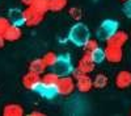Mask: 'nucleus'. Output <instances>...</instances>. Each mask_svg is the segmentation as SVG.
<instances>
[{
    "label": "nucleus",
    "instance_id": "nucleus-9",
    "mask_svg": "<svg viewBox=\"0 0 131 116\" xmlns=\"http://www.w3.org/2000/svg\"><path fill=\"white\" fill-rule=\"evenodd\" d=\"M78 67L80 71H83L84 74H91L96 69V62L93 61L91 53H84V54L81 56V58L79 59L78 62Z\"/></svg>",
    "mask_w": 131,
    "mask_h": 116
},
{
    "label": "nucleus",
    "instance_id": "nucleus-23",
    "mask_svg": "<svg viewBox=\"0 0 131 116\" xmlns=\"http://www.w3.org/2000/svg\"><path fill=\"white\" fill-rule=\"evenodd\" d=\"M98 46H100V44H98L97 40L89 38V40L83 45V49H84V53H92V51H93L94 49H97Z\"/></svg>",
    "mask_w": 131,
    "mask_h": 116
},
{
    "label": "nucleus",
    "instance_id": "nucleus-3",
    "mask_svg": "<svg viewBox=\"0 0 131 116\" xmlns=\"http://www.w3.org/2000/svg\"><path fill=\"white\" fill-rule=\"evenodd\" d=\"M24 12V23L26 26H37L42 23L45 13H42L41 11H38L37 8H34L33 5L25 7V9H23Z\"/></svg>",
    "mask_w": 131,
    "mask_h": 116
},
{
    "label": "nucleus",
    "instance_id": "nucleus-8",
    "mask_svg": "<svg viewBox=\"0 0 131 116\" xmlns=\"http://www.w3.org/2000/svg\"><path fill=\"white\" fill-rule=\"evenodd\" d=\"M41 81H42L41 74H37V73H34V71H30V70H29L25 75L23 77V79H21V83H23L24 88L34 91V88L41 83Z\"/></svg>",
    "mask_w": 131,
    "mask_h": 116
},
{
    "label": "nucleus",
    "instance_id": "nucleus-28",
    "mask_svg": "<svg viewBox=\"0 0 131 116\" xmlns=\"http://www.w3.org/2000/svg\"><path fill=\"white\" fill-rule=\"evenodd\" d=\"M21 3H23L25 7H29V5H31L33 3H34V0H21Z\"/></svg>",
    "mask_w": 131,
    "mask_h": 116
},
{
    "label": "nucleus",
    "instance_id": "nucleus-26",
    "mask_svg": "<svg viewBox=\"0 0 131 116\" xmlns=\"http://www.w3.org/2000/svg\"><path fill=\"white\" fill-rule=\"evenodd\" d=\"M122 12L127 19H131V0L123 2V7H122Z\"/></svg>",
    "mask_w": 131,
    "mask_h": 116
},
{
    "label": "nucleus",
    "instance_id": "nucleus-13",
    "mask_svg": "<svg viewBox=\"0 0 131 116\" xmlns=\"http://www.w3.org/2000/svg\"><path fill=\"white\" fill-rule=\"evenodd\" d=\"M21 37H23V30H21L18 25H15V24H10V26L4 33V38L7 40V42H16Z\"/></svg>",
    "mask_w": 131,
    "mask_h": 116
},
{
    "label": "nucleus",
    "instance_id": "nucleus-5",
    "mask_svg": "<svg viewBox=\"0 0 131 116\" xmlns=\"http://www.w3.org/2000/svg\"><path fill=\"white\" fill-rule=\"evenodd\" d=\"M52 69L57 74H59L60 77L71 75L72 71L75 70L73 66H72V62H71V57L68 54H60L58 57V61L55 63V66H54Z\"/></svg>",
    "mask_w": 131,
    "mask_h": 116
},
{
    "label": "nucleus",
    "instance_id": "nucleus-11",
    "mask_svg": "<svg viewBox=\"0 0 131 116\" xmlns=\"http://www.w3.org/2000/svg\"><path fill=\"white\" fill-rule=\"evenodd\" d=\"M76 81V90H78L79 92H89L93 87V78H91V74H83V75H80Z\"/></svg>",
    "mask_w": 131,
    "mask_h": 116
},
{
    "label": "nucleus",
    "instance_id": "nucleus-18",
    "mask_svg": "<svg viewBox=\"0 0 131 116\" xmlns=\"http://www.w3.org/2000/svg\"><path fill=\"white\" fill-rule=\"evenodd\" d=\"M41 78H42V82H45L47 84H52V86H57L60 75L57 74L55 71H50V73H43L41 75Z\"/></svg>",
    "mask_w": 131,
    "mask_h": 116
},
{
    "label": "nucleus",
    "instance_id": "nucleus-25",
    "mask_svg": "<svg viewBox=\"0 0 131 116\" xmlns=\"http://www.w3.org/2000/svg\"><path fill=\"white\" fill-rule=\"evenodd\" d=\"M10 20L8 19V16H0V36H4V33L7 32V29L10 26Z\"/></svg>",
    "mask_w": 131,
    "mask_h": 116
},
{
    "label": "nucleus",
    "instance_id": "nucleus-14",
    "mask_svg": "<svg viewBox=\"0 0 131 116\" xmlns=\"http://www.w3.org/2000/svg\"><path fill=\"white\" fill-rule=\"evenodd\" d=\"M8 19L10 20V23L15 24V25H25L24 23V12L23 9H18V8H10L9 12H8Z\"/></svg>",
    "mask_w": 131,
    "mask_h": 116
},
{
    "label": "nucleus",
    "instance_id": "nucleus-20",
    "mask_svg": "<svg viewBox=\"0 0 131 116\" xmlns=\"http://www.w3.org/2000/svg\"><path fill=\"white\" fill-rule=\"evenodd\" d=\"M58 54L57 53H54V51H47V53H45V54L42 56V59H43V62L46 63V66L47 67H54L55 66V63H57V61H58Z\"/></svg>",
    "mask_w": 131,
    "mask_h": 116
},
{
    "label": "nucleus",
    "instance_id": "nucleus-2",
    "mask_svg": "<svg viewBox=\"0 0 131 116\" xmlns=\"http://www.w3.org/2000/svg\"><path fill=\"white\" fill-rule=\"evenodd\" d=\"M119 28V23L113 19H106L100 24L97 29V38L106 41L109 37H112Z\"/></svg>",
    "mask_w": 131,
    "mask_h": 116
},
{
    "label": "nucleus",
    "instance_id": "nucleus-21",
    "mask_svg": "<svg viewBox=\"0 0 131 116\" xmlns=\"http://www.w3.org/2000/svg\"><path fill=\"white\" fill-rule=\"evenodd\" d=\"M91 56H92L93 61L96 62V65H100V63H102L104 61H106L105 50H104V48H100V46H98L97 49H94V50L91 53Z\"/></svg>",
    "mask_w": 131,
    "mask_h": 116
},
{
    "label": "nucleus",
    "instance_id": "nucleus-15",
    "mask_svg": "<svg viewBox=\"0 0 131 116\" xmlns=\"http://www.w3.org/2000/svg\"><path fill=\"white\" fill-rule=\"evenodd\" d=\"M3 115L4 116H23L24 108L17 103H8L3 108Z\"/></svg>",
    "mask_w": 131,
    "mask_h": 116
},
{
    "label": "nucleus",
    "instance_id": "nucleus-17",
    "mask_svg": "<svg viewBox=\"0 0 131 116\" xmlns=\"http://www.w3.org/2000/svg\"><path fill=\"white\" fill-rule=\"evenodd\" d=\"M109 84V78L106 74L104 73H98L93 77V87L97 88V90H102L105 88L106 86Z\"/></svg>",
    "mask_w": 131,
    "mask_h": 116
},
{
    "label": "nucleus",
    "instance_id": "nucleus-7",
    "mask_svg": "<svg viewBox=\"0 0 131 116\" xmlns=\"http://www.w3.org/2000/svg\"><path fill=\"white\" fill-rule=\"evenodd\" d=\"M34 92L38 94L39 96L43 98V99H54V98L57 96V95H59V94H58L57 86L47 84V83L42 82V81H41V83L38 84V86L34 88Z\"/></svg>",
    "mask_w": 131,
    "mask_h": 116
},
{
    "label": "nucleus",
    "instance_id": "nucleus-1",
    "mask_svg": "<svg viewBox=\"0 0 131 116\" xmlns=\"http://www.w3.org/2000/svg\"><path fill=\"white\" fill-rule=\"evenodd\" d=\"M89 38H91V30L84 23H81V21H76L68 32V40L75 46L83 48V45Z\"/></svg>",
    "mask_w": 131,
    "mask_h": 116
},
{
    "label": "nucleus",
    "instance_id": "nucleus-29",
    "mask_svg": "<svg viewBox=\"0 0 131 116\" xmlns=\"http://www.w3.org/2000/svg\"><path fill=\"white\" fill-rule=\"evenodd\" d=\"M5 42H7V40L4 38V36H0V49H3V48H4Z\"/></svg>",
    "mask_w": 131,
    "mask_h": 116
},
{
    "label": "nucleus",
    "instance_id": "nucleus-6",
    "mask_svg": "<svg viewBox=\"0 0 131 116\" xmlns=\"http://www.w3.org/2000/svg\"><path fill=\"white\" fill-rule=\"evenodd\" d=\"M105 57L109 63L117 65L123 59V46H118V45H112V44H106L105 48Z\"/></svg>",
    "mask_w": 131,
    "mask_h": 116
},
{
    "label": "nucleus",
    "instance_id": "nucleus-22",
    "mask_svg": "<svg viewBox=\"0 0 131 116\" xmlns=\"http://www.w3.org/2000/svg\"><path fill=\"white\" fill-rule=\"evenodd\" d=\"M34 8L41 11L42 13H47L50 12V0H34V3L31 4Z\"/></svg>",
    "mask_w": 131,
    "mask_h": 116
},
{
    "label": "nucleus",
    "instance_id": "nucleus-10",
    "mask_svg": "<svg viewBox=\"0 0 131 116\" xmlns=\"http://www.w3.org/2000/svg\"><path fill=\"white\" fill-rule=\"evenodd\" d=\"M115 87L119 90H125L131 86V71L128 70H121L114 78Z\"/></svg>",
    "mask_w": 131,
    "mask_h": 116
},
{
    "label": "nucleus",
    "instance_id": "nucleus-16",
    "mask_svg": "<svg viewBox=\"0 0 131 116\" xmlns=\"http://www.w3.org/2000/svg\"><path fill=\"white\" fill-rule=\"evenodd\" d=\"M46 69H47V66H46V63L43 62L42 57H41V58L31 59L30 63H29V70H30V71H34V73H37V74H41V75L46 71Z\"/></svg>",
    "mask_w": 131,
    "mask_h": 116
},
{
    "label": "nucleus",
    "instance_id": "nucleus-24",
    "mask_svg": "<svg viewBox=\"0 0 131 116\" xmlns=\"http://www.w3.org/2000/svg\"><path fill=\"white\" fill-rule=\"evenodd\" d=\"M68 15L75 21H80L83 19V12H81V9L79 7H71L68 9Z\"/></svg>",
    "mask_w": 131,
    "mask_h": 116
},
{
    "label": "nucleus",
    "instance_id": "nucleus-12",
    "mask_svg": "<svg viewBox=\"0 0 131 116\" xmlns=\"http://www.w3.org/2000/svg\"><path fill=\"white\" fill-rule=\"evenodd\" d=\"M127 41H128V34L126 33L125 30H119V29H118L112 37H109V38L106 40V44L118 45V46H125Z\"/></svg>",
    "mask_w": 131,
    "mask_h": 116
},
{
    "label": "nucleus",
    "instance_id": "nucleus-30",
    "mask_svg": "<svg viewBox=\"0 0 131 116\" xmlns=\"http://www.w3.org/2000/svg\"><path fill=\"white\" fill-rule=\"evenodd\" d=\"M121 2H127V0H121Z\"/></svg>",
    "mask_w": 131,
    "mask_h": 116
},
{
    "label": "nucleus",
    "instance_id": "nucleus-27",
    "mask_svg": "<svg viewBox=\"0 0 131 116\" xmlns=\"http://www.w3.org/2000/svg\"><path fill=\"white\" fill-rule=\"evenodd\" d=\"M45 112H41V111H31L29 113V116H45Z\"/></svg>",
    "mask_w": 131,
    "mask_h": 116
},
{
    "label": "nucleus",
    "instance_id": "nucleus-31",
    "mask_svg": "<svg viewBox=\"0 0 131 116\" xmlns=\"http://www.w3.org/2000/svg\"><path fill=\"white\" fill-rule=\"evenodd\" d=\"M130 115H131V111H130Z\"/></svg>",
    "mask_w": 131,
    "mask_h": 116
},
{
    "label": "nucleus",
    "instance_id": "nucleus-19",
    "mask_svg": "<svg viewBox=\"0 0 131 116\" xmlns=\"http://www.w3.org/2000/svg\"><path fill=\"white\" fill-rule=\"evenodd\" d=\"M67 0H50V12L58 13L67 7Z\"/></svg>",
    "mask_w": 131,
    "mask_h": 116
},
{
    "label": "nucleus",
    "instance_id": "nucleus-4",
    "mask_svg": "<svg viewBox=\"0 0 131 116\" xmlns=\"http://www.w3.org/2000/svg\"><path fill=\"white\" fill-rule=\"evenodd\" d=\"M57 88L60 96H70L76 90V81L72 75H63L58 81Z\"/></svg>",
    "mask_w": 131,
    "mask_h": 116
}]
</instances>
